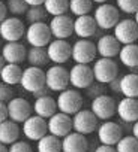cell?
Returning <instances> with one entry per match:
<instances>
[{"mask_svg": "<svg viewBox=\"0 0 138 152\" xmlns=\"http://www.w3.org/2000/svg\"><path fill=\"white\" fill-rule=\"evenodd\" d=\"M114 148L116 152H138V140L134 136H123Z\"/></svg>", "mask_w": 138, "mask_h": 152, "instance_id": "33", "label": "cell"}, {"mask_svg": "<svg viewBox=\"0 0 138 152\" xmlns=\"http://www.w3.org/2000/svg\"><path fill=\"white\" fill-rule=\"evenodd\" d=\"M92 17L99 30H110L120 20L119 9L114 5H108V3H101L95 9V15H92Z\"/></svg>", "mask_w": 138, "mask_h": 152, "instance_id": "6", "label": "cell"}, {"mask_svg": "<svg viewBox=\"0 0 138 152\" xmlns=\"http://www.w3.org/2000/svg\"><path fill=\"white\" fill-rule=\"evenodd\" d=\"M92 72H93L95 81L102 84V85L110 84L111 81H114L119 76V67L113 58H104V57L96 58L93 61Z\"/></svg>", "mask_w": 138, "mask_h": 152, "instance_id": "2", "label": "cell"}, {"mask_svg": "<svg viewBox=\"0 0 138 152\" xmlns=\"http://www.w3.org/2000/svg\"><path fill=\"white\" fill-rule=\"evenodd\" d=\"M6 15H8V11H6V5L0 0V23H2L5 18H6Z\"/></svg>", "mask_w": 138, "mask_h": 152, "instance_id": "42", "label": "cell"}, {"mask_svg": "<svg viewBox=\"0 0 138 152\" xmlns=\"http://www.w3.org/2000/svg\"><path fill=\"white\" fill-rule=\"evenodd\" d=\"M116 100L111 96L99 94L98 97L92 99L90 110L99 121H108L116 115Z\"/></svg>", "mask_w": 138, "mask_h": 152, "instance_id": "9", "label": "cell"}, {"mask_svg": "<svg viewBox=\"0 0 138 152\" xmlns=\"http://www.w3.org/2000/svg\"><path fill=\"white\" fill-rule=\"evenodd\" d=\"M98 26L92 15H81L74 20V34H77L80 39H89L96 34Z\"/></svg>", "mask_w": 138, "mask_h": 152, "instance_id": "22", "label": "cell"}, {"mask_svg": "<svg viewBox=\"0 0 138 152\" xmlns=\"http://www.w3.org/2000/svg\"><path fill=\"white\" fill-rule=\"evenodd\" d=\"M6 63H5V60L2 58V55H0V72H2V69H3V66H5Z\"/></svg>", "mask_w": 138, "mask_h": 152, "instance_id": "47", "label": "cell"}, {"mask_svg": "<svg viewBox=\"0 0 138 152\" xmlns=\"http://www.w3.org/2000/svg\"><path fill=\"white\" fill-rule=\"evenodd\" d=\"M48 133L47 128V119L38 116V115H30L24 122H23V134L29 140L38 142L41 137H44Z\"/></svg>", "mask_w": 138, "mask_h": 152, "instance_id": "18", "label": "cell"}, {"mask_svg": "<svg viewBox=\"0 0 138 152\" xmlns=\"http://www.w3.org/2000/svg\"><path fill=\"white\" fill-rule=\"evenodd\" d=\"M99 125V119L93 115L90 109H80L75 115H72V130L80 134H90Z\"/></svg>", "mask_w": 138, "mask_h": 152, "instance_id": "10", "label": "cell"}, {"mask_svg": "<svg viewBox=\"0 0 138 152\" xmlns=\"http://www.w3.org/2000/svg\"><path fill=\"white\" fill-rule=\"evenodd\" d=\"M119 79H120V78L117 76V78H116L114 81H111V82L108 84V85L111 87V90H113V91H116V93H119Z\"/></svg>", "mask_w": 138, "mask_h": 152, "instance_id": "44", "label": "cell"}, {"mask_svg": "<svg viewBox=\"0 0 138 152\" xmlns=\"http://www.w3.org/2000/svg\"><path fill=\"white\" fill-rule=\"evenodd\" d=\"M96 45L92 40L80 39L71 46V58L77 64H90L96 60Z\"/></svg>", "mask_w": 138, "mask_h": 152, "instance_id": "7", "label": "cell"}, {"mask_svg": "<svg viewBox=\"0 0 138 152\" xmlns=\"http://www.w3.org/2000/svg\"><path fill=\"white\" fill-rule=\"evenodd\" d=\"M8 119V107L5 103H0V122Z\"/></svg>", "mask_w": 138, "mask_h": 152, "instance_id": "41", "label": "cell"}, {"mask_svg": "<svg viewBox=\"0 0 138 152\" xmlns=\"http://www.w3.org/2000/svg\"><path fill=\"white\" fill-rule=\"evenodd\" d=\"M45 87L50 91H63L69 87V70L62 64H54L45 72Z\"/></svg>", "mask_w": 138, "mask_h": 152, "instance_id": "4", "label": "cell"}, {"mask_svg": "<svg viewBox=\"0 0 138 152\" xmlns=\"http://www.w3.org/2000/svg\"><path fill=\"white\" fill-rule=\"evenodd\" d=\"M21 73H23V69L20 67V64H5L2 72H0V79H2L3 84L12 87V85H17L20 84V79H21Z\"/></svg>", "mask_w": 138, "mask_h": 152, "instance_id": "28", "label": "cell"}, {"mask_svg": "<svg viewBox=\"0 0 138 152\" xmlns=\"http://www.w3.org/2000/svg\"><path fill=\"white\" fill-rule=\"evenodd\" d=\"M8 152H33L32 146L24 140H17L8 146Z\"/></svg>", "mask_w": 138, "mask_h": 152, "instance_id": "37", "label": "cell"}, {"mask_svg": "<svg viewBox=\"0 0 138 152\" xmlns=\"http://www.w3.org/2000/svg\"><path fill=\"white\" fill-rule=\"evenodd\" d=\"M38 152H62V139L47 133L38 140Z\"/></svg>", "mask_w": 138, "mask_h": 152, "instance_id": "30", "label": "cell"}, {"mask_svg": "<svg viewBox=\"0 0 138 152\" xmlns=\"http://www.w3.org/2000/svg\"><path fill=\"white\" fill-rule=\"evenodd\" d=\"M93 9V2L92 0H69V9L72 15L81 17V15H89V12Z\"/></svg>", "mask_w": 138, "mask_h": 152, "instance_id": "32", "label": "cell"}, {"mask_svg": "<svg viewBox=\"0 0 138 152\" xmlns=\"http://www.w3.org/2000/svg\"><path fill=\"white\" fill-rule=\"evenodd\" d=\"M114 30V37L119 40L120 45H129V43H135L137 37H138V26L135 24L134 20L131 18H125V20H119V23L113 27Z\"/></svg>", "mask_w": 138, "mask_h": 152, "instance_id": "12", "label": "cell"}, {"mask_svg": "<svg viewBox=\"0 0 138 152\" xmlns=\"http://www.w3.org/2000/svg\"><path fill=\"white\" fill-rule=\"evenodd\" d=\"M32 109H33V113L35 115H38V116H41L44 119H48L50 116H53L57 112L56 99H53L50 94L42 96V97H36Z\"/></svg>", "mask_w": 138, "mask_h": 152, "instance_id": "24", "label": "cell"}, {"mask_svg": "<svg viewBox=\"0 0 138 152\" xmlns=\"http://www.w3.org/2000/svg\"><path fill=\"white\" fill-rule=\"evenodd\" d=\"M132 136L138 140V119L134 122V125H132Z\"/></svg>", "mask_w": 138, "mask_h": 152, "instance_id": "45", "label": "cell"}, {"mask_svg": "<svg viewBox=\"0 0 138 152\" xmlns=\"http://www.w3.org/2000/svg\"><path fill=\"white\" fill-rule=\"evenodd\" d=\"M5 5H6V11L15 17L24 15L29 9V6L26 5L24 0H8V3H5Z\"/></svg>", "mask_w": 138, "mask_h": 152, "instance_id": "35", "label": "cell"}, {"mask_svg": "<svg viewBox=\"0 0 138 152\" xmlns=\"http://www.w3.org/2000/svg\"><path fill=\"white\" fill-rule=\"evenodd\" d=\"M0 152H8V146L3 145V143H0Z\"/></svg>", "mask_w": 138, "mask_h": 152, "instance_id": "46", "label": "cell"}, {"mask_svg": "<svg viewBox=\"0 0 138 152\" xmlns=\"http://www.w3.org/2000/svg\"><path fill=\"white\" fill-rule=\"evenodd\" d=\"M26 15V20L29 24H33V23H44V20L47 18V12L44 9V6H29L27 12L24 14Z\"/></svg>", "mask_w": 138, "mask_h": 152, "instance_id": "34", "label": "cell"}, {"mask_svg": "<svg viewBox=\"0 0 138 152\" xmlns=\"http://www.w3.org/2000/svg\"><path fill=\"white\" fill-rule=\"evenodd\" d=\"M6 107H8V119L17 124H23L30 115H33L32 104L23 97H12L6 103Z\"/></svg>", "mask_w": 138, "mask_h": 152, "instance_id": "11", "label": "cell"}, {"mask_svg": "<svg viewBox=\"0 0 138 152\" xmlns=\"http://www.w3.org/2000/svg\"><path fill=\"white\" fill-rule=\"evenodd\" d=\"M45 12L51 17L63 15L69 9V0H44L42 3Z\"/></svg>", "mask_w": 138, "mask_h": 152, "instance_id": "31", "label": "cell"}, {"mask_svg": "<svg viewBox=\"0 0 138 152\" xmlns=\"http://www.w3.org/2000/svg\"><path fill=\"white\" fill-rule=\"evenodd\" d=\"M98 139L101 145H108V146H116V143L123 137L122 127L114 122V121H104L101 125H98Z\"/></svg>", "mask_w": 138, "mask_h": 152, "instance_id": "17", "label": "cell"}, {"mask_svg": "<svg viewBox=\"0 0 138 152\" xmlns=\"http://www.w3.org/2000/svg\"><path fill=\"white\" fill-rule=\"evenodd\" d=\"M48 27L51 36L56 39H68L74 34V20L66 14L53 17Z\"/></svg>", "mask_w": 138, "mask_h": 152, "instance_id": "16", "label": "cell"}, {"mask_svg": "<svg viewBox=\"0 0 138 152\" xmlns=\"http://www.w3.org/2000/svg\"><path fill=\"white\" fill-rule=\"evenodd\" d=\"M56 104H57V112L72 116L80 109H83V96L75 88H66L59 93Z\"/></svg>", "mask_w": 138, "mask_h": 152, "instance_id": "1", "label": "cell"}, {"mask_svg": "<svg viewBox=\"0 0 138 152\" xmlns=\"http://www.w3.org/2000/svg\"><path fill=\"white\" fill-rule=\"evenodd\" d=\"M116 113L123 122H135L138 119V99L123 97L116 104Z\"/></svg>", "mask_w": 138, "mask_h": 152, "instance_id": "19", "label": "cell"}, {"mask_svg": "<svg viewBox=\"0 0 138 152\" xmlns=\"http://www.w3.org/2000/svg\"><path fill=\"white\" fill-rule=\"evenodd\" d=\"M134 21H135V24L138 26V9H137V12L134 14Z\"/></svg>", "mask_w": 138, "mask_h": 152, "instance_id": "48", "label": "cell"}, {"mask_svg": "<svg viewBox=\"0 0 138 152\" xmlns=\"http://www.w3.org/2000/svg\"><path fill=\"white\" fill-rule=\"evenodd\" d=\"M27 6H41L44 3V0H24Z\"/></svg>", "mask_w": 138, "mask_h": 152, "instance_id": "43", "label": "cell"}, {"mask_svg": "<svg viewBox=\"0 0 138 152\" xmlns=\"http://www.w3.org/2000/svg\"><path fill=\"white\" fill-rule=\"evenodd\" d=\"M26 33V26L18 17H6L0 23V39L6 42H18Z\"/></svg>", "mask_w": 138, "mask_h": 152, "instance_id": "8", "label": "cell"}, {"mask_svg": "<svg viewBox=\"0 0 138 152\" xmlns=\"http://www.w3.org/2000/svg\"><path fill=\"white\" fill-rule=\"evenodd\" d=\"M26 54L27 49L23 43L20 42H6L2 48V58L5 60V63L8 64H20L26 60Z\"/></svg>", "mask_w": 138, "mask_h": 152, "instance_id": "20", "label": "cell"}, {"mask_svg": "<svg viewBox=\"0 0 138 152\" xmlns=\"http://www.w3.org/2000/svg\"><path fill=\"white\" fill-rule=\"evenodd\" d=\"M48 60L54 64H63L71 58V43L65 39H54L47 45Z\"/></svg>", "mask_w": 138, "mask_h": 152, "instance_id": "15", "label": "cell"}, {"mask_svg": "<svg viewBox=\"0 0 138 152\" xmlns=\"http://www.w3.org/2000/svg\"><path fill=\"white\" fill-rule=\"evenodd\" d=\"M135 43H137V45H138V37H137V42H135Z\"/></svg>", "mask_w": 138, "mask_h": 152, "instance_id": "50", "label": "cell"}, {"mask_svg": "<svg viewBox=\"0 0 138 152\" xmlns=\"http://www.w3.org/2000/svg\"><path fill=\"white\" fill-rule=\"evenodd\" d=\"M20 85L24 91L35 94L36 91L45 88V72L41 67H26L21 73Z\"/></svg>", "mask_w": 138, "mask_h": 152, "instance_id": "3", "label": "cell"}, {"mask_svg": "<svg viewBox=\"0 0 138 152\" xmlns=\"http://www.w3.org/2000/svg\"><path fill=\"white\" fill-rule=\"evenodd\" d=\"M119 58L125 67L137 69L138 67V45L137 43L122 45L119 51Z\"/></svg>", "mask_w": 138, "mask_h": 152, "instance_id": "27", "label": "cell"}, {"mask_svg": "<svg viewBox=\"0 0 138 152\" xmlns=\"http://www.w3.org/2000/svg\"><path fill=\"white\" fill-rule=\"evenodd\" d=\"M89 142L84 134L71 131L62 137V152H87Z\"/></svg>", "mask_w": 138, "mask_h": 152, "instance_id": "21", "label": "cell"}, {"mask_svg": "<svg viewBox=\"0 0 138 152\" xmlns=\"http://www.w3.org/2000/svg\"><path fill=\"white\" fill-rule=\"evenodd\" d=\"M92 2H93V3H99V5H101V3H107V0H92Z\"/></svg>", "mask_w": 138, "mask_h": 152, "instance_id": "49", "label": "cell"}, {"mask_svg": "<svg viewBox=\"0 0 138 152\" xmlns=\"http://www.w3.org/2000/svg\"><path fill=\"white\" fill-rule=\"evenodd\" d=\"M119 93L125 97L138 99V75L126 73L119 79Z\"/></svg>", "mask_w": 138, "mask_h": 152, "instance_id": "26", "label": "cell"}, {"mask_svg": "<svg viewBox=\"0 0 138 152\" xmlns=\"http://www.w3.org/2000/svg\"><path fill=\"white\" fill-rule=\"evenodd\" d=\"M20 133H21V130L17 122H14L11 119H5L0 122V143H3L6 146L12 145L14 142L18 140Z\"/></svg>", "mask_w": 138, "mask_h": 152, "instance_id": "25", "label": "cell"}, {"mask_svg": "<svg viewBox=\"0 0 138 152\" xmlns=\"http://www.w3.org/2000/svg\"><path fill=\"white\" fill-rule=\"evenodd\" d=\"M26 60L29 61L30 66L41 67V69L50 61L48 55H47V49L45 48H39V46H30V49H27Z\"/></svg>", "mask_w": 138, "mask_h": 152, "instance_id": "29", "label": "cell"}, {"mask_svg": "<svg viewBox=\"0 0 138 152\" xmlns=\"http://www.w3.org/2000/svg\"><path fill=\"white\" fill-rule=\"evenodd\" d=\"M86 91H87V94H89L92 99L98 97L99 94H104V93H102V84H99V82H98V84H95V81H93L87 88H86Z\"/></svg>", "mask_w": 138, "mask_h": 152, "instance_id": "39", "label": "cell"}, {"mask_svg": "<svg viewBox=\"0 0 138 152\" xmlns=\"http://www.w3.org/2000/svg\"><path fill=\"white\" fill-rule=\"evenodd\" d=\"M24 36L30 46H39V48H47V45L53 40V36H51V31L47 23L29 24Z\"/></svg>", "mask_w": 138, "mask_h": 152, "instance_id": "5", "label": "cell"}, {"mask_svg": "<svg viewBox=\"0 0 138 152\" xmlns=\"http://www.w3.org/2000/svg\"><path fill=\"white\" fill-rule=\"evenodd\" d=\"M47 128H48L50 134L62 139V137H65L66 134H69L72 131V118L69 115H66V113L56 112L53 116L48 118Z\"/></svg>", "mask_w": 138, "mask_h": 152, "instance_id": "14", "label": "cell"}, {"mask_svg": "<svg viewBox=\"0 0 138 152\" xmlns=\"http://www.w3.org/2000/svg\"><path fill=\"white\" fill-rule=\"evenodd\" d=\"M116 8L119 11H122L123 14H128V15H134L138 9V0H116Z\"/></svg>", "mask_w": 138, "mask_h": 152, "instance_id": "36", "label": "cell"}, {"mask_svg": "<svg viewBox=\"0 0 138 152\" xmlns=\"http://www.w3.org/2000/svg\"><path fill=\"white\" fill-rule=\"evenodd\" d=\"M93 81V72L89 64H75L69 70V85L75 90H86Z\"/></svg>", "mask_w": 138, "mask_h": 152, "instance_id": "13", "label": "cell"}, {"mask_svg": "<svg viewBox=\"0 0 138 152\" xmlns=\"http://www.w3.org/2000/svg\"><path fill=\"white\" fill-rule=\"evenodd\" d=\"M0 45H2V39H0Z\"/></svg>", "mask_w": 138, "mask_h": 152, "instance_id": "51", "label": "cell"}, {"mask_svg": "<svg viewBox=\"0 0 138 152\" xmlns=\"http://www.w3.org/2000/svg\"><path fill=\"white\" fill-rule=\"evenodd\" d=\"M14 97V91L9 85L3 84V82H0V103H8L11 99Z\"/></svg>", "mask_w": 138, "mask_h": 152, "instance_id": "38", "label": "cell"}, {"mask_svg": "<svg viewBox=\"0 0 138 152\" xmlns=\"http://www.w3.org/2000/svg\"><path fill=\"white\" fill-rule=\"evenodd\" d=\"M120 43L113 34H104L96 42V52L104 58H113L119 55Z\"/></svg>", "mask_w": 138, "mask_h": 152, "instance_id": "23", "label": "cell"}, {"mask_svg": "<svg viewBox=\"0 0 138 152\" xmlns=\"http://www.w3.org/2000/svg\"><path fill=\"white\" fill-rule=\"evenodd\" d=\"M95 152H116V148L114 146H108V145H99Z\"/></svg>", "mask_w": 138, "mask_h": 152, "instance_id": "40", "label": "cell"}]
</instances>
